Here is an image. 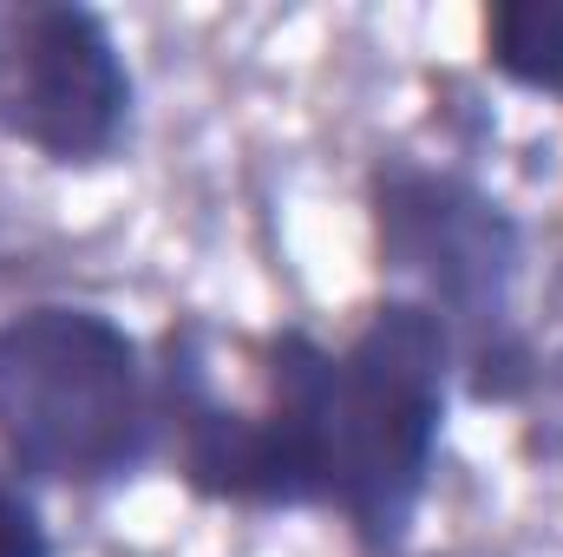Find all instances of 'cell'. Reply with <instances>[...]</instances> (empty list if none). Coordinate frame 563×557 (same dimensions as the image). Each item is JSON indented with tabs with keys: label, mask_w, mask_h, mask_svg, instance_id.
Returning <instances> with one entry per match:
<instances>
[{
	"label": "cell",
	"mask_w": 563,
	"mask_h": 557,
	"mask_svg": "<svg viewBox=\"0 0 563 557\" xmlns=\"http://www.w3.org/2000/svg\"><path fill=\"white\" fill-rule=\"evenodd\" d=\"M0 557H53V532L40 518V499L7 459H0Z\"/></svg>",
	"instance_id": "obj_7"
},
{
	"label": "cell",
	"mask_w": 563,
	"mask_h": 557,
	"mask_svg": "<svg viewBox=\"0 0 563 557\" xmlns=\"http://www.w3.org/2000/svg\"><path fill=\"white\" fill-rule=\"evenodd\" d=\"M485 66L518 86L563 99V7L558 0H498L485 7Z\"/></svg>",
	"instance_id": "obj_6"
},
{
	"label": "cell",
	"mask_w": 563,
	"mask_h": 557,
	"mask_svg": "<svg viewBox=\"0 0 563 557\" xmlns=\"http://www.w3.org/2000/svg\"><path fill=\"white\" fill-rule=\"evenodd\" d=\"M250 394L223 387L217 328L184 315L157 341V419L177 479L203 505L321 512V394L334 348L308 328L243 341Z\"/></svg>",
	"instance_id": "obj_2"
},
{
	"label": "cell",
	"mask_w": 563,
	"mask_h": 557,
	"mask_svg": "<svg viewBox=\"0 0 563 557\" xmlns=\"http://www.w3.org/2000/svg\"><path fill=\"white\" fill-rule=\"evenodd\" d=\"M531 401H538V452L563 472V354L538 374V394Z\"/></svg>",
	"instance_id": "obj_8"
},
{
	"label": "cell",
	"mask_w": 563,
	"mask_h": 557,
	"mask_svg": "<svg viewBox=\"0 0 563 557\" xmlns=\"http://www.w3.org/2000/svg\"><path fill=\"white\" fill-rule=\"evenodd\" d=\"M164 446L157 368L125 321L33 302L0 321V459L33 485L106 492Z\"/></svg>",
	"instance_id": "obj_4"
},
{
	"label": "cell",
	"mask_w": 563,
	"mask_h": 557,
	"mask_svg": "<svg viewBox=\"0 0 563 557\" xmlns=\"http://www.w3.org/2000/svg\"><path fill=\"white\" fill-rule=\"evenodd\" d=\"M139 79L106 13L79 0H0V139L59 171L119 157Z\"/></svg>",
	"instance_id": "obj_5"
},
{
	"label": "cell",
	"mask_w": 563,
	"mask_h": 557,
	"mask_svg": "<svg viewBox=\"0 0 563 557\" xmlns=\"http://www.w3.org/2000/svg\"><path fill=\"white\" fill-rule=\"evenodd\" d=\"M452 381V335L407 295H380L328 361L321 512H334L367 557H400L420 525Z\"/></svg>",
	"instance_id": "obj_3"
},
{
	"label": "cell",
	"mask_w": 563,
	"mask_h": 557,
	"mask_svg": "<svg viewBox=\"0 0 563 557\" xmlns=\"http://www.w3.org/2000/svg\"><path fill=\"white\" fill-rule=\"evenodd\" d=\"M367 223L387 295L420 302L452 335V368L465 401L478 407H518L538 394V341L518 315L525 282V223L505 197H492L478 177L420 164V157H380L367 177Z\"/></svg>",
	"instance_id": "obj_1"
}]
</instances>
